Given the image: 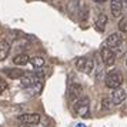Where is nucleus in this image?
<instances>
[{
	"label": "nucleus",
	"instance_id": "f257e3e1",
	"mask_svg": "<svg viewBox=\"0 0 127 127\" xmlns=\"http://www.w3.org/2000/svg\"><path fill=\"white\" fill-rule=\"evenodd\" d=\"M104 83H106V87H109L111 90L120 89L121 83H123V76H121V73L119 70H110L109 73L106 74Z\"/></svg>",
	"mask_w": 127,
	"mask_h": 127
},
{
	"label": "nucleus",
	"instance_id": "f03ea898",
	"mask_svg": "<svg viewBox=\"0 0 127 127\" xmlns=\"http://www.w3.org/2000/svg\"><path fill=\"white\" fill-rule=\"evenodd\" d=\"M73 110H74L76 114L80 116V117H89V114H90V100L87 97L80 98L79 101L74 103Z\"/></svg>",
	"mask_w": 127,
	"mask_h": 127
},
{
	"label": "nucleus",
	"instance_id": "7ed1b4c3",
	"mask_svg": "<svg viewBox=\"0 0 127 127\" xmlns=\"http://www.w3.org/2000/svg\"><path fill=\"white\" fill-rule=\"evenodd\" d=\"M19 121L26 126H36L41 121V116L39 113H24L19 116Z\"/></svg>",
	"mask_w": 127,
	"mask_h": 127
},
{
	"label": "nucleus",
	"instance_id": "20e7f679",
	"mask_svg": "<svg viewBox=\"0 0 127 127\" xmlns=\"http://www.w3.org/2000/svg\"><path fill=\"white\" fill-rule=\"evenodd\" d=\"M100 56H101V62H103L104 66H113L116 63V53L114 50H111L109 47L104 46L101 50H100Z\"/></svg>",
	"mask_w": 127,
	"mask_h": 127
},
{
	"label": "nucleus",
	"instance_id": "39448f33",
	"mask_svg": "<svg viewBox=\"0 0 127 127\" xmlns=\"http://www.w3.org/2000/svg\"><path fill=\"white\" fill-rule=\"evenodd\" d=\"M67 96H69L70 101H73V104L76 101H79L80 98H83V87L77 83H73L71 86L69 87V92H67Z\"/></svg>",
	"mask_w": 127,
	"mask_h": 127
},
{
	"label": "nucleus",
	"instance_id": "423d86ee",
	"mask_svg": "<svg viewBox=\"0 0 127 127\" xmlns=\"http://www.w3.org/2000/svg\"><path fill=\"white\" fill-rule=\"evenodd\" d=\"M126 97H127V94H126V92H124L123 89H116V90L111 92L110 100H111L113 106H119V104H121L124 100H126Z\"/></svg>",
	"mask_w": 127,
	"mask_h": 127
},
{
	"label": "nucleus",
	"instance_id": "0eeeda50",
	"mask_svg": "<svg viewBox=\"0 0 127 127\" xmlns=\"http://www.w3.org/2000/svg\"><path fill=\"white\" fill-rule=\"evenodd\" d=\"M123 40H124V37L121 33H111L106 40V47H114L116 49L123 43Z\"/></svg>",
	"mask_w": 127,
	"mask_h": 127
},
{
	"label": "nucleus",
	"instance_id": "6e6552de",
	"mask_svg": "<svg viewBox=\"0 0 127 127\" xmlns=\"http://www.w3.org/2000/svg\"><path fill=\"white\" fill-rule=\"evenodd\" d=\"M110 10L113 17H120L121 10H123V1L121 0H110Z\"/></svg>",
	"mask_w": 127,
	"mask_h": 127
},
{
	"label": "nucleus",
	"instance_id": "1a4fd4ad",
	"mask_svg": "<svg viewBox=\"0 0 127 127\" xmlns=\"http://www.w3.org/2000/svg\"><path fill=\"white\" fill-rule=\"evenodd\" d=\"M10 49H12V46L7 40H0V62L7 59L9 53H10Z\"/></svg>",
	"mask_w": 127,
	"mask_h": 127
},
{
	"label": "nucleus",
	"instance_id": "9d476101",
	"mask_svg": "<svg viewBox=\"0 0 127 127\" xmlns=\"http://www.w3.org/2000/svg\"><path fill=\"white\" fill-rule=\"evenodd\" d=\"M106 24H107V16H106L104 13L98 14V17L96 19V23H94L96 30H97V32H104V29H106Z\"/></svg>",
	"mask_w": 127,
	"mask_h": 127
},
{
	"label": "nucleus",
	"instance_id": "9b49d317",
	"mask_svg": "<svg viewBox=\"0 0 127 127\" xmlns=\"http://www.w3.org/2000/svg\"><path fill=\"white\" fill-rule=\"evenodd\" d=\"M29 62H30V57L26 53H20V54L13 57V63L16 64V66H26Z\"/></svg>",
	"mask_w": 127,
	"mask_h": 127
},
{
	"label": "nucleus",
	"instance_id": "f8f14e48",
	"mask_svg": "<svg viewBox=\"0 0 127 127\" xmlns=\"http://www.w3.org/2000/svg\"><path fill=\"white\" fill-rule=\"evenodd\" d=\"M4 73L10 79H22L26 74L23 70H20V69H4Z\"/></svg>",
	"mask_w": 127,
	"mask_h": 127
},
{
	"label": "nucleus",
	"instance_id": "ddd939ff",
	"mask_svg": "<svg viewBox=\"0 0 127 127\" xmlns=\"http://www.w3.org/2000/svg\"><path fill=\"white\" fill-rule=\"evenodd\" d=\"M30 63H32L33 67L39 69V67H43V66H44V59L40 57V56H34V57L30 59Z\"/></svg>",
	"mask_w": 127,
	"mask_h": 127
},
{
	"label": "nucleus",
	"instance_id": "4468645a",
	"mask_svg": "<svg viewBox=\"0 0 127 127\" xmlns=\"http://www.w3.org/2000/svg\"><path fill=\"white\" fill-rule=\"evenodd\" d=\"M94 66H96V64H94V60H93V59H87L83 71H84V73H92L93 70H94Z\"/></svg>",
	"mask_w": 127,
	"mask_h": 127
},
{
	"label": "nucleus",
	"instance_id": "2eb2a0df",
	"mask_svg": "<svg viewBox=\"0 0 127 127\" xmlns=\"http://www.w3.org/2000/svg\"><path fill=\"white\" fill-rule=\"evenodd\" d=\"M113 109V103H111V100L109 97H104L101 100V110H106V111H109V110Z\"/></svg>",
	"mask_w": 127,
	"mask_h": 127
},
{
	"label": "nucleus",
	"instance_id": "dca6fc26",
	"mask_svg": "<svg viewBox=\"0 0 127 127\" xmlns=\"http://www.w3.org/2000/svg\"><path fill=\"white\" fill-rule=\"evenodd\" d=\"M119 30H120V33H127V16L119 22Z\"/></svg>",
	"mask_w": 127,
	"mask_h": 127
},
{
	"label": "nucleus",
	"instance_id": "f3484780",
	"mask_svg": "<svg viewBox=\"0 0 127 127\" xmlns=\"http://www.w3.org/2000/svg\"><path fill=\"white\" fill-rule=\"evenodd\" d=\"M86 60H87V57H79V59H77V60H76V69L83 71L84 64H86Z\"/></svg>",
	"mask_w": 127,
	"mask_h": 127
},
{
	"label": "nucleus",
	"instance_id": "a211bd4d",
	"mask_svg": "<svg viewBox=\"0 0 127 127\" xmlns=\"http://www.w3.org/2000/svg\"><path fill=\"white\" fill-rule=\"evenodd\" d=\"M6 89H7V83H6V80L0 77V94H1V93L4 92Z\"/></svg>",
	"mask_w": 127,
	"mask_h": 127
},
{
	"label": "nucleus",
	"instance_id": "6ab92c4d",
	"mask_svg": "<svg viewBox=\"0 0 127 127\" xmlns=\"http://www.w3.org/2000/svg\"><path fill=\"white\" fill-rule=\"evenodd\" d=\"M76 127H86V126H84V124H77Z\"/></svg>",
	"mask_w": 127,
	"mask_h": 127
},
{
	"label": "nucleus",
	"instance_id": "aec40b11",
	"mask_svg": "<svg viewBox=\"0 0 127 127\" xmlns=\"http://www.w3.org/2000/svg\"><path fill=\"white\" fill-rule=\"evenodd\" d=\"M94 1H97V3H101V1H106V0H94Z\"/></svg>",
	"mask_w": 127,
	"mask_h": 127
},
{
	"label": "nucleus",
	"instance_id": "412c9836",
	"mask_svg": "<svg viewBox=\"0 0 127 127\" xmlns=\"http://www.w3.org/2000/svg\"><path fill=\"white\" fill-rule=\"evenodd\" d=\"M126 67H127V57H126Z\"/></svg>",
	"mask_w": 127,
	"mask_h": 127
}]
</instances>
